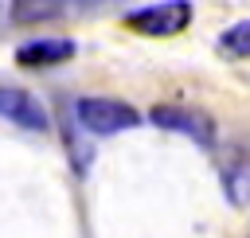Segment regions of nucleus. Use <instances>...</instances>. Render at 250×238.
<instances>
[{
  "instance_id": "7",
  "label": "nucleus",
  "mask_w": 250,
  "mask_h": 238,
  "mask_svg": "<svg viewBox=\"0 0 250 238\" xmlns=\"http://www.w3.org/2000/svg\"><path fill=\"white\" fill-rule=\"evenodd\" d=\"M66 12V0H8V20L16 27H39Z\"/></svg>"
},
{
  "instance_id": "4",
  "label": "nucleus",
  "mask_w": 250,
  "mask_h": 238,
  "mask_svg": "<svg viewBox=\"0 0 250 238\" xmlns=\"http://www.w3.org/2000/svg\"><path fill=\"white\" fill-rule=\"evenodd\" d=\"M0 117L20 125V129H35V133H43L51 125L43 101L31 90H23V86H0Z\"/></svg>"
},
{
  "instance_id": "2",
  "label": "nucleus",
  "mask_w": 250,
  "mask_h": 238,
  "mask_svg": "<svg viewBox=\"0 0 250 238\" xmlns=\"http://www.w3.org/2000/svg\"><path fill=\"white\" fill-rule=\"evenodd\" d=\"M191 23V0H160V4H145L125 12V27L137 35H152V39H168L180 35Z\"/></svg>"
},
{
  "instance_id": "1",
  "label": "nucleus",
  "mask_w": 250,
  "mask_h": 238,
  "mask_svg": "<svg viewBox=\"0 0 250 238\" xmlns=\"http://www.w3.org/2000/svg\"><path fill=\"white\" fill-rule=\"evenodd\" d=\"M74 121L90 137H113V133L137 129L141 113L129 101H117V98H78L74 101Z\"/></svg>"
},
{
  "instance_id": "8",
  "label": "nucleus",
  "mask_w": 250,
  "mask_h": 238,
  "mask_svg": "<svg viewBox=\"0 0 250 238\" xmlns=\"http://www.w3.org/2000/svg\"><path fill=\"white\" fill-rule=\"evenodd\" d=\"M215 47H219V55H227V59H250V20H238L234 27H227Z\"/></svg>"
},
{
  "instance_id": "5",
  "label": "nucleus",
  "mask_w": 250,
  "mask_h": 238,
  "mask_svg": "<svg viewBox=\"0 0 250 238\" xmlns=\"http://www.w3.org/2000/svg\"><path fill=\"white\" fill-rule=\"evenodd\" d=\"M74 51H78L74 39H31V43L16 47V62L23 70H47V66H59V62L74 59Z\"/></svg>"
},
{
  "instance_id": "3",
  "label": "nucleus",
  "mask_w": 250,
  "mask_h": 238,
  "mask_svg": "<svg viewBox=\"0 0 250 238\" xmlns=\"http://www.w3.org/2000/svg\"><path fill=\"white\" fill-rule=\"evenodd\" d=\"M148 121H152L156 129H168V133L191 137L199 148H215V140H219L211 113L191 109V105H152V109H148Z\"/></svg>"
},
{
  "instance_id": "6",
  "label": "nucleus",
  "mask_w": 250,
  "mask_h": 238,
  "mask_svg": "<svg viewBox=\"0 0 250 238\" xmlns=\"http://www.w3.org/2000/svg\"><path fill=\"white\" fill-rule=\"evenodd\" d=\"M223 195L230 199V207H246L250 203V152L246 148H230L223 156Z\"/></svg>"
}]
</instances>
